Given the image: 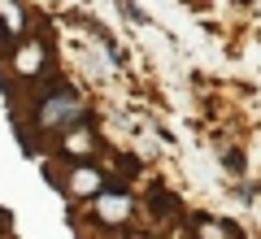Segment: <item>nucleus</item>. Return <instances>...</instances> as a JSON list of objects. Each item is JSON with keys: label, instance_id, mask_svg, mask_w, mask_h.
<instances>
[{"label": "nucleus", "instance_id": "obj_1", "mask_svg": "<svg viewBox=\"0 0 261 239\" xmlns=\"http://www.w3.org/2000/svg\"><path fill=\"white\" fill-rule=\"evenodd\" d=\"M87 122V100L70 83H48L44 92L31 100V126L39 135H65Z\"/></svg>", "mask_w": 261, "mask_h": 239}, {"label": "nucleus", "instance_id": "obj_2", "mask_svg": "<svg viewBox=\"0 0 261 239\" xmlns=\"http://www.w3.org/2000/svg\"><path fill=\"white\" fill-rule=\"evenodd\" d=\"M13 74H18L22 83H35V78H48V70H53V52H48V44L39 35H22L13 39Z\"/></svg>", "mask_w": 261, "mask_h": 239}, {"label": "nucleus", "instance_id": "obj_3", "mask_svg": "<svg viewBox=\"0 0 261 239\" xmlns=\"http://www.w3.org/2000/svg\"><path fill=\"white\" fill-rule=\"evenodd\" d=\"M61 187L74 196V200H83V196H100L105 192V174L92 166V161H74V166L61 174Z\"/></svg>", "mask_w": 261, "mask_h": 239}, {"label": "nucleus", "instance_id": "obj_4", "mask_svg": "<svg viewBox=\"0 0 261 239\" xmlns=\"http://www.w3.org/2000/svg\"><path fill=\"white\" fill-rule=\"evenodd\" d=\"M96 218L109 222V226L126 222V218H130V196H122V192H100V196H96Z\"/></svg>", "mask_w": 261, "mask_h": 239}, {"label": "nucleus", "instance_id": "obj_5", "mask_svg": "<svg viewBox=\"0 0 261 239\" xmlns=\"http://www.w3.org/2000/svg\"><path fill=\"white\" fill-rule=\"evenodd\" d=\"M57 148H61L65 156H79V161H87V156L96 152V135H92V130H87V122H83V126L65 130V135L57 139Z\"/></svg>", "mask_w": 261, "mask_h": 239}, {"label": "nucleus", "instance_id": "obj_6", "mask_svg": "<svg viewBox=\"0 0 261 239\" xmlns=\"http://www.w3.org/2000/svg\"><path fill=\"white\" fill-rule=\"evenodd\" d=\"M0 235H9V213L0 209Z\"/></svg>", "mask_w": 261, "mask_h": 239}]
</instances>
